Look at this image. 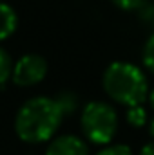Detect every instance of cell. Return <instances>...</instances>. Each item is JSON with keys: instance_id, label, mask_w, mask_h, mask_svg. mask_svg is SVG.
Listing matches in <instances>:
<instances>
[{"instance_id": "1", "label": "cell", "mask_w": 154, "mask_h": 155, "mask_svg": "<svg viewBox=\"0 0 154 155\" xmlns=\"http://www.w3.org/2000/svg\"><path fill=\"white\" fill-rule=\"evenodd\" d=\"M64 117L54 97L37 96L18 108L15 116V132L18 139L27 144L47 143L58 132Z\"/></svg>"}, {"instance_id": "11", "label": "cell", "mask_w": 154, "mask_h": 155, "mask_svg": "<svg viewBox=\"0 0 154 155\" xmlns=\"http://www.w3.org/2000/svg\"><path fill=\"white\" fill-rule=\"evenodd\" d=\"M96 155H134V153H132L131 146H127V144H107Z\"/></svg>"}, {"instance_id": "6", "label": "cell", "mask_w": 154, "mask_h": 155, "mask_svg": "<svg viewBox=\"0 0 154 155\" xmlns=\"http://www.w3.org/2000/svg\"><path fill=\"white\" fill-rule=\"evenodd\" d=\"M18 27V16L15 9L4 2H0V41L9 38Z\"/></svg>"}, {"instance_id": "7", "label": "cell", "mask_w": 154, "mask_h": 155, "mask_svg": "<svg viewBox=\"0 0 154 155\" xmlns=\"http://www.w3.org/2000/svg\"><path fill=\"white\" fill-rule=\"evenodd\" d=\"M54 101L58 103V107L62 108L64 116H71L78 110V96L71 90H62L60 94L54 96Z\"/></svg>"}, {"instance_id": "10", "label": "cell", "mask_w": 154, "mask_h": 155, "mask_svg": "<svg viewBox=\"0 0 154 155\" xmlns=\"http://www.w3.org/2000/svg\"><path fill=\"white\" fill-rule=\"evenodd\" d=\"M142 58H143V65L154 74V33L149 36V40H147L145 45H143Z\"/></svg>"}, {"instance_id": "2", "label": "cell", "mask_w": 154, "mask_h": 155, "mask_svg": "<svg viewBox=\"0 0 154 155\" xmlns=\"http://www.w3.org/2000/svg\"><path fill=\"white\" fill-rule=\"evenodd\" d=\"M105 94L118 105L136 107L149 97V81L140 67L129 61L111 63L102 78Z\"/></svg>"}, {"instance_id": "16", "label": "cell", "mask_w": 154, "mask_h": 155, "mask_svg": "<svg viewBox=\"0 0 154 155\" xmlns=\"http://www.w3.org/2000/svg\"><path fill=\"white\" fill-rule=\"evenodd\" d=\"M149 135L154 139V119H151V121H149Z\"/></svg>"}, {"instance_id": "9", "label": "cell", "mask_w": 154, "mask_h": 155, "mask_svg": "<svg viewBox=\"0 0 154 155\" xmlns=\"http://www.w3.org/2000/svg\"><path fill=\"white\" fill-rule=\"evenodd\" d=\"M13 72V61H11V56L5 49L0 47V85H4Z\"/></svg>"}, {"instance_id": "8", "label": "cell", "mask_w": 154, "mask_h": 155, "mask_svg": "<svg viewBox=\"0 0 154 155\" xmlns=\"http://www.w3.org/2000/svg\"><path fill=\"white\" fill-rule=\"evenodd\" d=\"M127 123L134 128H142L147 124V110L142 107V105H136V107H129L127 108Z\"/></svg>"}, {"instance_id": "12", "label": "cell", "mask_w": 154, "mask_h": 155, "mask_svg": "<svg viewBox=\"0 0 154 155\" xmlns=\"http://www.w3.org/2000/svg\"><path fill=\"white\" fill-rule=\"evenodd\" d=\"M138 15H140V20L154 31V4H143Z\"/></svg>"}, {"instance_id": "3", "label": "cell", "mask_w": 154, "mask_h": 155, "mask_svg": "<svg viewBox=\"0 0 154 155\" xmlns=\"http://www.w3.org/2000/svg\"><path fill=\"white\" fill-rule=\"evenodd\" d=\"M80 126L83 137L98 146H107L118 132V114L105 101H89L82 108Z\"/></svg>"}, {"instance_id": "4", "label": "cell", "mask_w": 154, "mask_h": 155, "mask_svg": "<svg viewBox=\"0 0 154 155\" xmlns=\"http://www.w3.org/2000/svg\"><path fill=\"white\" fill-rule=\"evenodd\" d=\"M47 74V61L40 54H26L15 65L11 79L16 87H33L38 85Z\"/></svg>"}, {"instance_id": "14", "label": "cell", "mask_w": 154, "mask_h": 155, "mask_svg": "<svg viewBox=\"0 0 154 155\" xmlns=\"http://www.w3.org/2000/svg\"><path fill=\"white\" fill-rule=\"evenodd\" d=\"M140 155H154V139L140 150Z\"/></svg>"}, {"instance_id": "5", "label": "cell", "mask_w": 154, "mask_h": 155, "mask_svg": "<svg viewBox=\"0 0 154 155\" xmlns=\"http://www.w3.org/2000/svg\"><path fill=\"white\" fill-rule=\"evenodd\" d=\"M45 155H91L87 143L73 134L53 137L45 148Z\"/></svg>"}, {"instance_id": "15", "label": "cell", "mask_w": 154, "mask_h": 155, "mask_svg": "<svg viewBox=\"0 0 154 155\" xmlns=\"http://www.w3.org/2000/svg\"><path fill=\"white\" fill-rule=\"evenodd\" d=\"M147 101H149V105H151V108L154 110V88L149 92V97H147Z\"/></svg>"}, {"instance_id": "13", "label": "cell", "mask_w": 154, "mask_h": 155, "mask_svg": "<svg viewBox=\"0 0 154 155\" xmlns=\"http://www.w3.org/2000/svg\"><path fill=\"white\" fill-rule=\"evenodd\" d=\"M118 9L121 11H140L145 0H111Z\"/></svg>"}]
</instances>
